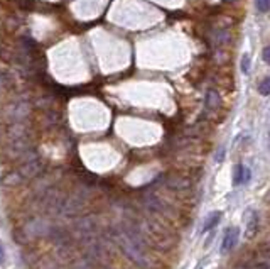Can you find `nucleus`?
<instances>
[{"instance_id": "obj_1", "label": "nucleus", "mask_w": 270, "mask_h": 269, "mask_svg": "<svg viewBox=\"0 0 270 269\" xmlns=\"http://www.w3.org/2000/svg\"><path fill=\"white\" fill-rule=\"evenodd\" d=\"M31 114V104L27 100H14L11 102L6 109H4L2 120L9 124H17V122H26V119L29 117Z\"/></svg>"}, {"instance_id": "obj_2", "label": "nucleus", "mask_w": 270, "mask_h": 269, "mask_svg": "<svg viewBox=\"0 0 270 269\" xmlns=\"http://www.w3.org/2000/svg\"><path fill=\"white\" fill-rule=\"evenodd\" d=\"M22 157H24V161H22L19 173L24 176V178H32V176L41 173V169H43V161H41L39 156L27 152V154H24Z\"/></svg>"}, {"instance_id": "obj_3", "label": "nucleus", "mask_w": 270, "mask_h": 269, "mask_svg": "<svg viewBox=\"0 0 270 269\" xmlns=\"http://www.w3.org/2000/svg\"><path fill=\"white\" fill-rule=\"evenodd\" d=\"M238 237H240V230L236 229V227H230V229L225 232V237H223L221 252H230V250L238 244Z\"/></svg>"}, {"instance_id": "obj_4", "label": "nucleus", "mask_w": 270, "mask_h": 269, "mask_svg": "<svg viewBox=\"0 0 270 269\" xmlns=\"http://www.w3.org/2000/svg\"><path fill=\"white\" fill-rule=\"evenodd\" d=\"M250 176H252V171L246 168L245 164H236L233 169V185L238 187V185H245L248 183Z\"/></svg>"}, {"instance_id": "obj_5", "label": "nucleus", "mask_w": 270, "mask_h": 269, "mask_svg": "<svg viewBox=\"0 0 270 269\" xmlns=\"http://www.w3.org/2000/svg\"><path fill=\"white\" fill-rule=\"evenodd\" d=\"M204 104H206V109L209 112H215L221 107V99H220V94H218L216 90H209L206 94V100H204Z\"/></svg>"}, {"instance_id": "obj_6", "label": "nucleus", "mask_w": 270, "mask_h": 269, "mask_svg": "<svg viewBox=\"0 0 270 269\" xmlns=\"http://www.w3.org/2000/svg\"><path fill=\"white\" fill-rule=\"evenodd\" d=\"M220 219H221V212L209 213L206 222H204V225H203V232H209V230L215 229V227L218 225V222H220Z\"/></svg>"}, {"instance_id": "obj_7", "label": "nucleus", "mask_w": 270, "mask_h": 269, "mask_svg": "<svg viewBox=\"0 0 270 269\" xmlns=\"http://www.w3.org/2000/svg\"><path fill=\"white\" fill-rule=\"evenodd\" d=\"M258 94L263 95V97L270 95V76H265L263 80L260 81V85H258Z\"/></svg>"}, {"instance_id": "obj_8", "label": "nucleus", "mask_w": 270, "mask_h": 269, "mask_svg": "<svg viewBox=\"0 0 270 269\" xmlns=\"http://www.w3.org/2000/svg\"><path fill=\"white\" fill-rule=\"evenodd\" d=\"M257 213H255V212H252V219H250L248 220V224H246V230H248V232H246V235H248V237H250V235H253L255 234V230H257Z\"/></svg>"}, {"instance_id": "obj_9", "label": "nucleus", "mask_w": 270, "mask_h": 269, "mask_svg": "<svg viewBox=\"0 0 270 269\" xmlns=\"http://www.w3.org/2000/svg\"><path fill=\"white\" fill-rule=\"evenodd\" d=\"M255 7L258 12H268L270 11V0H255Z\"/></svg>"}, {"instance_id": "obj_10", "label": "nucleus", "mask_w": 270, "mask_h": 269, "mask_svg": "<svg viewBox=\"0 0 270 269\" xmlns=\"http://www.w3.org/2000/svg\"><path fill=\"white\" fill-rule=\"evenodd\" d=\"M241 71L245 73V75H248L250 73V56L248 54H243V56H241Z\"/></svg>"}, {"instance_id": "obj_11", "label": "nucleus", "mask_w": 270, "mask_h": 269, "mask_svg": "<svg viewBox=\"0 0 270 269\" xmlns=\"http://www.w3.org/2000/svg\"><path fill=\"white\" fill-rule=\"evenodd\" d=\"M255 267H257V269H270V257L262 259L260 262L255 264Z\"/></svg>"}, {"instance_id": "obj_12", "label": "nucleus", "mask_w": 270, "mask_h": 269, "mask_svg": "<svg viewBox=\"0 0 270 269\" xmlns=\"http://www.w3.org/2000/svg\"><path fill=\"white\" fill-rule=\"evenodd\" d=\"M262 58H263V61H265V63H268V64H270V46H267V48L263 49Z\"/></svg>"}, {"instance_id": "obj_13", "label": "nucleus", "mask_w": 270, "mask_h": 269, "mask_svg": "<svg viewBox=\"0 0 270 269\" xmlns=\"http://www.w3.org/2000/svg\"><path fill=\"white\" fill-rule=\"evenodd\" d=\"M225 152H226L225 146H221L220 151H218V154H216V161H218V163H221V161H223V156H225Z\"/></svg>"}, {"instance_id": "obj_14", "label": "nucleus", "mask_w": 270, "mask_h": 269, "mask_svg": "<svg viewBox=\"0 0 270 269\" xmlns=\"http://www.w3.org/2000/svg\"><path fill=\"white\" fill-rule=\"evenodd\" d=\"M265 144H267V149L270 151V124H268L267 131H265Z\"/></svg>"}, {"instance_id": "obj_15", "label": "nucleus", "mask_w": 270, "mask_h": 269, "mask_svg": "<svg viewBox=\"0 0 270 269\" xmlns=\"http://www.w3.org/2000/svg\"><path fill=\"white\" fill-rule=\"evenodd\" d=\"M4 261V249H2V245H0V264H2Z\"/></svg>"}]
</instances>
